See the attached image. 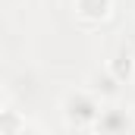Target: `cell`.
Returning <instances> with one entry per match:
<instances>
[{
    "mask_svg": "<svg viewBox=\"0 0 135 135\" xmlns=\"http://www.w3.org/2000/svg\"><path fill=\"white\" fill-rule=\"evenodd\" d=\"M132 72H135V57L132 54H116V57H113V63H110L113 82H129Z\"/></svg>",
    "mask_w": 135,
    "mask_h": 135,
    "instance_id": "3",
    "label": "cell"
},
{
    "mask_svg": "<svg viewBox=\"0 0 135 135\" xmlns=\"http://www.w3.org/2000/svg\"><path fill=\"white\" fill-rule=\"evenodd\" d=\"M113 9V0H75V13L88 22H101L110 16Z\"/></svg>",
    "mask_w": 135,
    "mask_h": 135,
    "instance_id": "2",
    "label": "cell"
},
{
    "mask_svg": "<svg viewBox=\"0 0 135 135\" xmlns=\"http://www.w3.org/2000/svg\"><path fill=\"white\" fill-rule=\"evenodd\" d=\"M63 116L75 129H91L98 123V116H101V104H98V98L91 91H72L63 101Z\"/></svg>",
    "mask_w": 135,
    "mask_h": 135,
    "instance_id": "1",
    "label": "cell"
},
{
    "mask_svg": "<svg viewBox=\"0 0 135 135\" xmlns=\"http://www.w3.org/2000/svg\"><path fill=\"white\" fill-rule=\"evenodd\" d=\"M0 110H3V91H0Z\"/></svg>",
    "mask_w": 135,
    "mask_h": 135,
    "instance_id": "5",
    "label": "cell"
},
{
    "mask_svg": "<svg viewBox=\"0 0 135 135\" xmlns=\"http://www.w3.org/2000/svg\"><path fill=\"white\" fill-rule=\"evenodd\" d=\"M22 129H28V123L16 113V110H0V132H22Z\"/></svg>",
    "mask_w": 135,
    "mask_h": 135,
    "instance_id": "4",
    "label": "cell"
}]
</instances>
